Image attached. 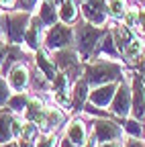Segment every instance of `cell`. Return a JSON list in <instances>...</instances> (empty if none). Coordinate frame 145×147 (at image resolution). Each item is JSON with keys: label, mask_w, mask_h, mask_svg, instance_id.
<instances>
[{"label": "cell", "mask_w": 145, "mask_h": 147, "mask_svg": "<svg viewBox=\"0 0 145 147\" xmlns=\"http://www.w3.org/2000/svg\"><path fill=\"white\" fill-rule=\"evenodd\" d=\"M0 147H23L16 139H12V141H8V143H4V145H0Z\"/></svg>", "instance_id": "cell-29"}, {"label": "cell", "mask_w": 145, "mask_h": 147, "mask_svg": "<svg viewBox=\"0 0 145 147\" xmlns=\"http://www.w3.org/2000/svg\"><path fill=\"white\" fill-rule=\"evenodd\" d=\"M37 14L41 16V21L47 27L59 23V6L55 2H51V0H41V4L37 8Z\"/></svg>", "instance_id": "cell-20"}, {"label": "cell", "mask_w": 145, "mask_h": 147, "mask_svg": "<svg viewBox=\"0 0 145 147\" xmlns=\"http://www.w3.org/2000/svg\"><path fill=\"white\" fill-rule=\"evenodd\" d=\"M49 51L47 49H37L35 51V59H33V63L37 65L41 71H43V76L53 84V80H55V76H57V65H55V61H53V57H49Z\"/></svg>", "instance_id": "cell-16"}, {"label": "cell", "mask_w": 145, "mask_h": 147, "mask_svg": "<svg viewBox=\"0 0 145 147\" xmlns=\"http://www.w3.org/2000/svg\"><path fill=\"white\" fill-rule=\"evenodd\" d=\"M45 106H47L45 98L33 92V96H31V100H29V104H27V110L23 113V117H25L27 121H31V123H39V119H41V115H43Z\"/></svg>", "instance_id": "cell-19"}, {"label": "cell", "mask_w": 145, "mask_h": 147, "mask_svg": "<svg viewBox=\"0 0 145 147\" xmlns=\"http://www.w3.org/2000/svg\"><path fill=\"white\" fill-rule=\"evenodd\" d=\"M80 14L88 23H92L96 27H106L111 23V12H108L106 0H86V2H80Z\"/></svg>", "instance_id": "cell-8"}, {"label": "cell", "mask_w": 145, "mask_h": 147, "mask_svg": "<svg viewBox=\"0 0 145 147\" xmlns=\"http://www.w3.org/2000/svg\"><path fill=\"white\" fill-rule=\"evenodd\" d=\"M88 125H90V135L96 139V143L127 139V133L123 125L117 121V117H96V119H90Z\"/></svg>", "instance_id": "cell-3"}, {"label": "cell", "mask_w": 145, "mask_h": 147, "mask_svg": "<svg viewBox=\"0 0 145 147\" xmlns=\"http://www.w3.org/2000/svg\"><path fill=\"white\" fill-rule=\"evenodd\" d=\"M10 96H12V88H10L8 80L4 76H0V108L6 106V102H8Z\"/></svg>", "instance_id": "cell-23"}, {"label": "cell", "mask_w": 145, "mask_h": 147, "mask_svg": "<svg viewBox=\"0 0 145 147\" xmlns=\"http://www.w3.org/2000/svg\"><path fill=\"white\" fill-rule=\"evenodd\" d=\"M88 96H90V84L86 82V78H78L71 86V113L78 115L84 110V104L88 102Z\"/></svg>", "instance_id": "cell-14"}, {"label": "cell", "mask_w": 145, "mask_h": 147, "mask_svg": "<svg viewBox=\"0 0 145 147\" xmlns=\"http://www.w3.org/2000/svg\"><path fill=\"white\" fill-rule=\"evenodd\" d=\"M53 61L57 65V71H63L65 76L69 78V82L74 84L78 78H82L84 74V61L78 55L76 47H63V49H57L51 53Z\"/></svg>", "instance_id": "cell-4"}, {"label": "cell", "mask_w": 145, "mask_h": 147, "mask_svg": "<svg viewBox=\"0 0 145 147\" xmlns=\"http://www.w3.org/2000/svg\"><path fill=\"white\" fill-rule=\"evenodd\" d=\"M33 96V92L31 90H25V92H12V96L8 98L6 102V108H10L14 115H23L25 110H27V104Z\"/></svg>", "instance_id": "cell-21"}, {"label": "cell", "mask_w": 145, "mask_h": 147, "mask_svg": "<svg viewBox=\"0 0 145 147\" xmlns=\"http://www.w3.org/2000/svg\"><path fill=\"white\" fill-rule=\"evenodd\" d=\"M129 78H131V71H129V76H125L119 82L117 92H115L111 104H108L111 113L117 119H127L131 115V84H129Z\"/></svg>", "instance_id": "cell-6"}, {"label": "cell", "mask_w": 145, "mask_h": 147, "mask_svg": "<svg viewBox=\"0 0 145 147\" xmlns=\"http://www.w3.org/2000/svg\"><path fill=\"white\" fill-rule=\"evenodd\" d=\"M12 119H14V113L10 108H6V106L0 108V145H4V143L14 139V135H12Z\"/></svg>", "instance_id": "cell-18"}, {"label": "cell", "mask_w": 145, "mask_h": 147, "mask_svg": "<svg viewBox=\"0 0 145 147\" xmlns=\"http://www.w3.org/2000/svg\"><path fill=\"white\" fill-rule=\"evenodd\" d=\"M6 49H8V41H6V37H4L2 29H0V67H2V61H4Z\"/></svg>", "instance_id": "cell-25"}, {"label": "cell", "mask_w": 145, "mask_h": 147, "mask_svg": "<svg viewBox=\"0 0 145 147\" xmlns=\"http://www.w3.org/2000/svg\"><path fill=\"white\" fill-rule=\"evenodd\" d=\"M16 0H0V8L2 10H14Z\"/></svg>", "instance_id": "cell-26"}, {"label": "cell", "mask_w": 145, "mask_h": 147, "mask_svg": "<svg viewBox=\"0 0 145 147\" xmlns=\"http://www.w3.org/2000/svg\"><path fill=\"white\" fill-rule=\"evenodd\" d=\"M63 47H74V27L65 23H55L45 29L43 33V49L49 53L63 49Z\"/></svg>", "instance_id": "cell-5"}, {"label": "cell", "mask_w": 145, "mask_h": 147, "mask_svg": "<svg viewBox=\"0 0 145 147\" xmlns=\"http://www.w3.org/2000/svg\"><path fill=\"white\" fill-rule=\"evenodd\" d=\"M129 67L121 61H111V59H88L84 61V74L86 82L90 84V88L94 86H102L108 82H121L125 76H129Z\"/></svg>", "instance_id": "cell-1"}, {"label": "cell", "mask_w": 145, "mask_h": 147, "mask_svg": "<svg viewBox=\"0 0 145 147\" xmlns=\"http://www.w3.org/2000/svg\"><path fill=\"white\" fill-rule=\"evenodd\" d=\"M41 4V0H16L14 10H29V12H37Z\"/></svg>", "instance_id": "cell-24"}, {"label": "cell", "mask_w": 145, "mask_h": 147, "mask_svg": "<svg viewBox=\"0 0 145 147\" xmlns=\"http://www.w3.org/2000/svg\"><path fill=\"white\" fill-rule=\"evenodd\" d=\"M47 25L41 21V16L37 12H33L31 21H29V27H27V33H25V45L31 49V51H37L43 47V33H45Z\"/></svg>", "instance_id": "cell-12"}, {"label": "cell", "mask_w": 145, "mask_h": 147, "mask_svg": "<svg viewBox=\"0 0 145 147\" xmlns=\"http://www.w3.org/2000/svg\"><path fill=\"white\" fill-rule=\"evenodd\" d=\"M139 4H143V6H145V0H139Z\"/></svg>", "instance_id": "cell-30"}, {"label": "cell", "mask_w": 145, "mask_h": 147, "mask_svg": "<svg viewBox=\"0 0 145 147\" xmlns=\"http://www.w3.org/2000/svg\"><path fill=\"white\" fill-rule=\"evenodd\" d=\"M96 145H98V143H96V139H94L92 135H90V137H88V141H86L82 147H96Z\"/></svg>", "instance_id": "cell-28"}, {"label": "cell", "mask_w": 145, "mask_h": 147, "mask_svg": "<svg viewBox=\"0 0 145 147\" xmlns=\"http://www.w3.org/2000/svg\"><path fill=\"white\" fill-rule=\"evenodd\" d=\"M108 2V12L113 21H123L127 8L131 6V0H106Z\"/></svg>", "instance_id": "cell-22"}, {"label": "cell", "mask_w": 145, "mask_h": 147, "mask_svg": "<svg viewBox=\"0 0 145 147\" xmlns=\"http://www.w3.org/2000/svg\"><path fill=\"white\" fill-rule=\"evenodd\" d=\"M131 2H139V0H131Z\"/></svg>", "instance_id": "cell-32"}, {"label": "cell", "mask_w": 145, "mask_h": 147, "mask_svg": "<svg viewBox=\"0 0 145 147\" xmlns=\"http://www.w3.org/2000/svg\"><path fill=\"white\" fill-rule=\"evenodd\" d=\"M57 6H59V21L65 23V25H74L78 18L82 16L80 14L78 0H61Z\"/></svg>", "instance_id": "cell-17"}, {"label": "cell", "mask_w": 145, "mask_h": 147, "mask_svg": "<svg viewBox=\"0 0 145 147\" xmlns=\"http://www.w3.org/2000/svg\"><path fill=\"white\" fill-rule=\"evenodd\" d=\"M111 31V25L106 27H96L92 23H88L84 16H80L74 23V47L78 51V55L82 57V61H88L92 57V53L98 45V41Z\"/></svg>", "instance_id": "cell-2"}, {"label": "cell", "mask_w": 145, "mask_h": 147, "mask_svg": "<svg viewBox=\"0 0 145 147\" xmlns=\"http://www.w3.org/2000/svg\"><path fill=\"white\" fill-rule=\"evenodd\" d=\"M100 57L123 59V55H121V51H119V47H117V43L113 39V33L111 31H108L102 39L98 41V45H96V49H94V53H92V57H90V59H100Z\"/></svg>", "instance_id": "cell-15"}, {"label": "cell", "mask_w": 145, "mask_h": 147, "mask_svg": "<svg viewBox=\"0 0 145 147\" xmlns=\"http://www.w3.org/2000/svg\"><path fill=\"white\" fill-rule=\"evenodd\" d=\"M117 86H119V82H108V84H102V86L90 88L88 102L94 104V106H98V108H106L108 104H111L115 92H117Z\"/></svg>", "instance_id": "cell-13"}, {"label": "cell", "mask_w": 145, "mask_h": 147, "mask_svg": "<svg viewBox=\"0 0 145 147\" xmlns=\"http://www.w3.org/2000/svg\"><path fill=\"white\" fill-rule=\"evenodd\" d=\"M143 59H145V37L135 35L123 51V63L129 69H137Z\"/></svg>", "instance_id": "cell-11"}, {"label": "cell", "mask_w": 145, "mask_h": 147, "mask_svg": "<svg viewBox=\"0 0 145 147\" xmlns=\"http://www.w3.org/2000/svg\"><path fill=\"white\" fill-rule=\"evenodd\" d=\"M65 123H67V115H65L63 106L51 102V104L45 106V110H43V115H41L37 125H39L41 133H59V129Z\"/></svg>", "instance_id": "cell-9"}, {"label": "cell", "mask_w": 145, "mask_h": 147, "mask_svg": "<svg viewBox=\"0 0 145 147\" xmlns=\"http://www.w3.org/2000/svg\"><path fill=\"white\" fill-rule=\"evenodd\" d=\"M131 117L145 123V82L139 69H131Z\"/></svg>", "instance_id": "cell-7"}, {"label": "cell", "mask_w": 145, "mask_h": 147, "mask_svg": "<svg viewBox=\"0 0 145 147\" xmlns=\"http://www.w3.org/2000/svg\"><path fill=\"white\" fill-rule=\"evenodd\" d=\"M125 141H108V143H98L96 147H123Z\"/></svg>", "instance_id": "cell-27"}, {"label": "cell", "mask_w": 145, "mask_h": 147, "mask_svg": "<svg viewBox=\"0 0 145 147\" xmlns=\"http://www.w3.org/2000/svg\"><path fill=\"white\" fill-rule=\"evenodd\" d=\"M78 2H86V0H78Z\"/></svg>", "instance_id": "cell-31"}, {"label": "cell", "mask_w": 145, "mask_h": 147, "mask_svg": "<svg viewBox=\"0 0 145 147\" xmlns=\"http://www.w3.org/2000/svg\"><path fill=\"white\" fill-rule=\"evenodd\" d=\"M6 80H8L12 92H25V90H29V86H31V63L16 61L10 67Z\"/></svg>", "instance_id": "cell-10"}]
</instances>
